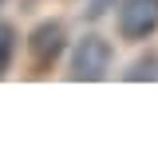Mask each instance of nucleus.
<instances>
[{"label":"nucleus","instance_id":"nucleus-1","mask_svg":"<svg viewBox=\"0 0 158 158\" xmlns=\"http://www.w3.org/2000/svg\"><path fill=\"white\" fill-rule=\"evenodd\" d=\"M111 63H115L111 40H103L99 32H87V36H79L75 48H71L67 75H71V79H83V83H99V79L111 75Z\"/></svg>","mask_w":158,"mask_h":158},{"label":"nucleus","instance_id":"nucleus-2","mask_svg":"<svg viewBox=\"0 0 158 158\" xmlns=\"http://www.w3.org/2000/svg\"><path fill=\"white\" fill-rule=\"evenodd\" d=\"M63 52H67V28H63V20H44V24L32 28V36H28V56H32V67H36L40 75H44Z\"/></svg>","mask_w":158,"mask_h":158},{"label":"nucleus","instance_id":"nucleus-3","mask_svg":"<svg viewBox=\"0 0 158 158\" xmlns=\"http://www.w3.org/2000/svg\"><path fill=\"white\" fill-rule=\"evenodd\" d=\"M158 32V0H123L118 4V36L142 44Z\"/></svg>","mask_w":158,"mask_h":158},{"label":"nucleus","instance_id":"nucleus-4","mask_svg":"<svg viewBox=\"0 0 158 158\" xmlns=\"http://www.w3.org/2000/svg\"><path fill=\"white\" fill-rule=\"evenodd\" d=\"M16 48H20V32L8 24V20H0V79L12 71V59H16Z\"/></svg>","mask_w":158,"mask_h":158},{"label":"nucleus","instance_id":"nucleus-5","mask_svg":"<svg viewBox=\"0 0 158 158\" xmlns=\"http://www.w3.org/2000/svg\"><path fill=\"white\" fill-rule=\"evenodd\" d=\"M127 79H158V56H146V59H138L135 67L127 71Z\"/></svg>","mask_w":158,"mask_h":158},{"label":"nucleus","instance_id":"nucleus-6","mask_svg":"<svg viewBox=\"0 0 158 158\" xmlns=\"http://www.w3.org/2000/svg\"><path fill=\"white\" fill-rule=\"evenodd\" d=\"M111 4H115V0H87V16H91V20H99L107 8H111Z\"/></svg>","mask_w":158,"mask_h":158},{"label":"nucleus","instance_id":"nucleus-7","mask_svg":"<svg viewBox=\"0 0 158 158\" xmlns=\"http://www.w3.org/2000/svg\"><path fill=\"white\" fill-rule=\"evenodd\" d=\"M0 4H4V0H0Z\"/></svg>","mask_w":158,"mask_h":158}]
</instances>
